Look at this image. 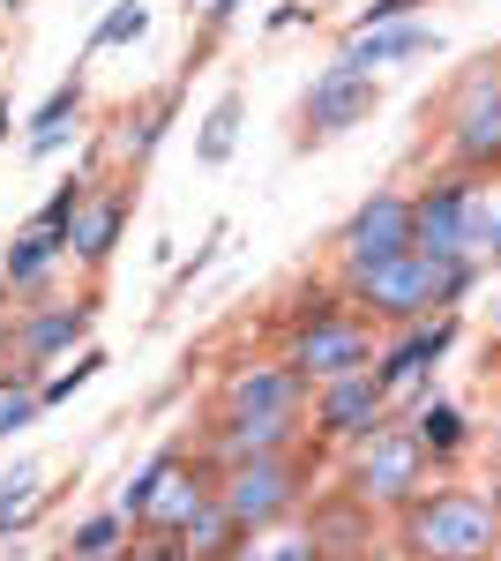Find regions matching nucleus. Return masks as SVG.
Returning a JSON list of instances; mask_svg holds the SVG:
<instances>
[{"label": "nucleus", "mask_w": 501, "mask_h": 561, "mask_svg": "<svg viewBox=\"0 0 501 561\" xmlns=\"http://www.w3.org/2000/svg\"><path fill=\"white\" fill-rule=\"evenodd\" d=\"M38 412H45V404H38V375H31V367H15V382H0V442H8V434H23Z\"/></svg>", "instance_id": "obj_23"}, {"label": "nucleus", "mask_w": 501, "mask_h": 561, "mask_svg": "<svg viewBox=\"0 0 501 561\" xmlns=\"http://www.w3.org/2000/svg\"><path fill=\"white\" fill-rule=\"evenodd\" d=\"M449 150H457L464 173L501 165V83H471L449 113Z\"/></svg>", "instance_id": "obj_12"}, {"label": "nucleus", "mask_w": 501, "mask_h": 561, "mask_svg": "<svg viewBox=\"0 0 501 561\" xmlns=\"http://www.w3.org/2000/svg\"><path fill=\"white\" fill-rule=\"evenodd\" d=\"M98 561H127V547H121V554H98Z\"/></svg>", "instance_id": "obj_38"}, {"label": "nucleus", "mask_w": 501, "mask_h": 561, "mask_svg": "<svg viewBox=\"0 0 501 561\" xmlns=\"http://www.w3.org/2000/svg\"><path fill=\"white\" fill-rule=\"evenodd\" d=\"M90 322H98V300H76V307L60 300V307H38V314H23V322H15V337H8V345H15V367L45 375L60 352H76V345L90 337Z\"/></svg>", "instance_id": "obj_11"}, {"label": "nucleus", "mask_w": 501, "mask_h": 561, "mask_svg": "<svg viewBox=\"0 0 501 561\" xmlns=\"http://www.w3.org/2000/svg\"><path fill=\"white\" fill-rule=\"evenodd\" d=\"M487 262H501V210H494V248H487Z\"/></svg>", "instance_id": "obj_34"}, {"label": "nucleus", "mask_w": 501, "mask_h": 561, "mask_svg": "<svg viewBox=\"0 0 501 561\" xmlns=\"http://www.w3.org/2000/svg\"><path fill=\"white\" fill-rule=\"evenodd\" d=\"M360 561H419V554H412V547H367Z\"/></svg>", "instance_id": "obj_32"}, {"label": "nucleus", "mask_w": 501, "mask_h": 561, "mask_svg": "<svg viewBox=\"0 0 501 561\" xmlns=\"http://www.w3.org/2000/svg\"><path fill=\"white\" fill-rule=\"evenodd\" d=\"M487 502H494V517H501V479H494V486H487Z\"/></svg>", "instance_id": "obj_35"}, {"label": "nucleus", "mask_w": 501, "mask_h": 561, "mask_svg": "<svg viewBox=\"0 0 501 561\" xmlns=\"http://www.w3.org/2000/svg\"><path fill=\"white\" fill-rule=\"evenodd\" d=\"M494 240V203L479 180H434L426 195H412V248L434 262H487Z\"/></svg>", "instance_id": "obj_2"}, {"label": "nucleus", "mask_w": 501, "mask_h": 561, "mask_svg": "<svg viewBox=\"0 0 501 561\" xmlns=\"http://www.w3.org/2000/svg\"><path fill=\"white\" fill-rule=\"evenodd\" d=\"M405 15H419V0H375L360 31H375V23H405Z\"/></svg>", "instance_id": "obj_31"}, {"label": "nucleus", "mask_w": 501, "mask_h": 561, "mask_svg": "<svg viewBox=\"0 0 501 561\" xmlns=\"http://www.w3.org/2000/svg\"><path fill=\"white\" fill-rule=\"evenodd\" d=\"M412 554L419 561H487L501 547V517L487 494L471 486H434L412 502Z\"/></svg>", "instance_id": "obj_3"}, {"label": "nucleus", "mask_w": 501, "mask_h": 561, "mask_svg": "<svg viewBox=\"0 0 501 561\" xmlns=\"http://www.w3.org/2000/svg\"><path fill=\"white\" fill-rule=\"evenodd\" d=\"M494 457H501V434H494Z\"/></svg>", "instance_id": "obj_41"}, {"label": "nucleus", "mask_w": 501, "mask_h": 561, "mask_svg": "<svg viewBox=\"0 0 501 561\" xmlns=\"http://www.w3.org/2000/svg\"><path fill=\"white\" fill-rule=\"evenodd\" d=\"M8 337H15V330H8V314H0V345H8Z\"/></svg>", "instance_id": "obj_36"}, {"label": "nucleus", "mask_w": 501, "mask_h": 561, "mask_svg": "<svg viewBox=\"0 0 501 561\" xmlns=\"http://www.w3.org/2000/svg\"><path fill=\"white\" fill-rule=\"evenodd\" d=\"M412 434H419V449H426V457H457L471 427H464L457 404H442V397H419V404H412Z\"/></svg>", "instance_id": "obj_20"}, {"label": "nucleus", "mask_w": 501, "mask_h": 561, "mask_svg": "<svg viewBox=\"0 0 501 561\" xmlns=\"http://www.w3.org/2000/svg\"><path fill=\"white\" fill-rule=\"evenodd\" d=\"M315 427L337 434V442H367L375 427H389V397H382L375 367L337 375V382H315Z\"/></svg>", "instance_id": "obj_10"}, {"label": "nucleus", "mask_w": 501, "mask_h": 561, "mask_svg": "<svg viewBox=\"0 0 501 561\" xmlns=\"http://www.w3.org/2000/svg\"><path fill=\"white\" fill-rule=\"evenodd\" d=\"M83 203H90V180H83V173H68V180H60V187H53V203H45V210H38V225H53V232H68Z\"/></svg>", "instance_id": "obj_28"}, {"label": "nucleus", "mask_w": 501, "mask_h": 561, "mask_svg": "<svg viewBox=\"0 0 501 561\" xmlns=\"http://www.w3.org/2000/svg\"><path fill=\"white\" fill-rule=\"evenodd\" d=\"M127 531H135V524H127L121 510H105V517L76 524V531H68V561H98V554H121V547H127Z\"/></svg>", "instance_id": "obj_21"}, {"label": "nucleus", "mask_w": 501, "mask_h": 561, "mask_svg": "<svg viewBox=\"0 0 501 561\" xmlns=\"http://www.w3.org/2000/svg\"><path fill=\"white\" fill-rule=\"evenodd\" d=\"M166 465H172V449H158V457H150V465H143V472H135V479L121 486V502H113V510H121L127 524H143V510H150V494H158V479H166Z\"/></svg>", "instance_id": "obj_26"}, {"label": "nucleus", "mask_w": 501, "mask_h": 561, "mask_svg": "<svg viewBox=\"0 0 501 561\" xmlns=\"http://www.w3.org/2000/svg\"><path fill=\"white\" fill-rule=\"evenodd\" d=\"M76 113H83V76H68V83H60V90L38 105V121H31V158L60 150V142L76 135Z\"/></svg>", "instance_id": "obj_19"}, {"label": "nucleus", "mask_w": 501, "mask_h": 561, "mask_svg": "<svg viewBox=\"0 0 501 561\" xmlns=\"http://www.w3.org/2000/svg\"><path fill=\"white\" fill-rule=\"evenodd\" d=\"M299 561H330V554H315V547H307V554H299Z\"/></svg>", "instance_id": "obj_37"}, {"label": "nucleus", "mask_w": 501, "mask_h": 561, "mask_svg": "<svg viewBox=\"0 0 501 561\" xmlns=\"http://www.w3.org/2000/svg\"><path fill=\"white\" fill-rule=\"evenodd\" d=\"M143 31H150V8H143V0H121V8L90 31V53H105V45H135Z\"/></svg>", "instance_id": "obj_25"}, {"label": "nucleus", "mask_w": 501, "mask_h": 561, "mask_svg": "<svg viewBox=\"0 0 501 561\" xmlns=\"http://www.w3.org/2000/svg\"><path fill=\"white\" fill-rule=\"evenodd\" d=\"M166 121H172V105H150V113H135V128L121 135V158H127V165H143V158L158 150V135H166Z\"/></svg>", "instance_id": "obj_27"}, {"label": "nucleus", "mask_w": 501, "mask_h": 561, "mask_svg": "<svg viewBox=\"0 0 501 561\" xmlns=\"http://www.w3.org/2000/svg\"><path fill=\"white\" fill-rule=\"evenodd\" d=\"M494 561H501V547H494Z\"/></svg>", "instance_id": "obj_42"}, {"label": "nucleus", "mask_w": 501, "mask_h": 561, "mask_svg": "<svg viewBox=\"0 0 501 561\" xmlns=\"http://www.w3.org/2000/svg\"><path fill=\"white\" fill-rule=\"evenodd\" d=\"M352 539H367V502H352V494H344V502H337L330 517H322V539H315V554H344V547H352Z\"/></svg>", "instance_id": "obj_24"}, {"label": "nucleus", "mask_w": 501, "mask_h": 561, "mask_svg": "<svg viewBox=\"0 0 501 561\" xmlns=\"http://www.w3.org/2000/svg\"><path fill=\"white\" fill-rule=\"evenodd\" d=\"M307 547H315V539H285L277 554H262V561H299V554H307Z\"/></svg>", "instance_id": "obj_33"}, {"label": "nucleus", "mask_w": 501, "mask_h": 561, "mask_svg": "<svg viewBox=\"0 0 501 561\" xmlns=\"http://www.w3.org/2000/svg\"><path fill=\"white\" fill-rule=\"evenodd\" d=\"M232 142H240V90H232V98H217V113H209L203 135H195V158L217 173V165L232 158Z\"/></svg>", "instance_id": "obj_22"}, {"label": "nucleus", "mask_w": 501, "mask_h": 561, "mask_svg": "<svg viewBox=\"0 0 501 561\" xmlns=\"http://www.w3.org/2000/svg\"><path fill=\"white\" fill-rule=\"evenodd\" d=\"M209 494H217V472H203V465H187L180 449H172L166 479H158V494H150V510H143V524L135 531H158V539H180V524L203 510Z\"/></svg>", "instance_id": "obj_13"}, {"label": "nucleus", "mask_w": 501, "mask_h": 561, "mask_svg": "<svg viewBox=\"0 0 501 561\" xmlns=\"http://www.w3.org/2000/svg\"><path fill=\"white\" fill-rule=\"evenodd\" d=\"M375 113V76L367 68H344V60H330L315 83H307V98H299V142H330V135L360 128Z\"/></svg>", "instance_id": "obj_8"}, {"label": "nucleus", "mask_w": 501, "mask_h": 561, "mask_svg": "<svg viewBox=\"0 0 501 561\" xmlns=\"http://www.w3.org/2000/svg\"><path fill=\"white\" fill-rule=\"evenodd\" d=\"M180 547H187L195 561H232V554H248L254 539L240 531V524H232V510H225V502L209 494L203 510H195V517L180 524Z\"/></svg>", "instance_id": "obj_18"}, {"label": "nucleus", "mask_w": 501, "mask_h": 561, "mask_svg": "<svg viewBox=\"0 0 501 561\" xmlns=\"http://www.w3.org/2000/svg\"><path fill=\"white\" fill-rule=\"evenodd\" d=\"M426 465L434 457L419 449L412 427H375L360 442V465H352V502H367V510H412Z\"/></svg>", "instance_id": "obj_4"}, {"label": "nucleus", "mask_w": 501, "mask_h": 561, "mask_svg": "<svg viewBox=\"0 0 501 561\" xmlns=\"http://www.w3.org/2000/svg\"><path fill=\"white\" fill-rule=\"evenodd\" d=\"M0 135H8V105H0Z\"/></svg>", "instance_id": "obj_39"}, {"label": "nucleus", "mask_w": 501, "mask_h": 561, "mask_svg": "<svg viewBox=\"0 0 501 561\" xmlns=\"http://www.w3.org/2000/svg\"><path fill=\"white\" fill-rule=\"evenodd\" d=\"M307 375L293 359H248L232 382H225V412H248V420H299L307 412Z\"/></svg>", "instance_id": "obj_9"}, {"label": "nucleus", "mask_w": 501, "mask_h": 561, "mask_svg": "<svg viewBox=\"0 0 501 561\" xmlns=\"http://www.w3.org/2000/svg\"><path fill=\"white\" fill-rule=\"evenodd\" d=\"M0 293H8V277H0ZM0 307H8V300H0Z\"/></svg>", "instance_id": "obj_40"}, {"label": "nucleus", "mask_w": 501, "mask_h": 561, "mask_svg": "<svg viewBox=\"0 0 501 561\" xmlns=\"http://www.w3.org/2000/svg\"><path fill=\"white\" fill-rule=\"evenodd\" d=\"M426 53H442V31L434 23H419V15H405V23H375V31H352L344 38V68H389V60H426Z\"/></svg>", "instance_id": "obj_14"}, {"label": "nucleus", "mask_w": 501, "mask_h": 561, "mask_svg": "<svg viewBox=\"0 0 501 561\" xmlns=\"http://www.w3.org/2000/svg\"><path fill=\"white\" fill-rule=\"evenodd\" d=\"M471 277H479V262H434L405 248V255L375 262V270H352L344 285H352V300L367 307L375 322H426V314H442V307H457L471 293Z\"/></svg>", "instance_id": "obj_1"}, {"label": "nucleus", "mask_w": 501, "mask_h": 561, "mask_svg": "<svg viewBox=\"0 0 501 561\" xmlns=\"http://www.w3.org/2000/svg\"><path fill=\"white\" fill-rule=\"evenodd\" d=\"M405 248H412V195H397V187L367 195L360 210L344 217V232H337L344 277H352V270H375V262H389V255H405Z\"/></svg>", "instance_id": "obj_7"}, {"label": "nucleus", "mask_w": 501, "mask_h": 561, "mask_svg": "<svg viewBox=\"0 0 501 561\" xmlns=\"http://www.w3.org/2000/svg\"><path fill=\"white\" fill-rule=\"evenodd\" d=\"M217 502L232 510L240 531H270L277 517H293L299 502V457H248V465H225L217 472Z\"/></svg>", "instance_id": "obj_5"}, {"label": "nucleus", "mask_w": 501, "mask_h": 561, "mask_svg": "<svg viewBox=\"0 0 501 561\" xmlns=\"http://www.w3.org/2000/svg\"><path fill=\"white\" fill-rule=\"evenodd\" d=\"M121 232H127V195L121 187H113V195H90L83 210H76V225H68V255L98 270V262H113Z\"/></svg>", "instance_id": "obj_16"}, {"label": "nucleus", "mask_w": 501, "mask_h": 561, "mask_svg": "<svg viewBox=\"0 0 501 561\" xmlns=\"http://www.w3.org/2000/svg\"><path fill=\"white\" fill-rule=\"evenodd\" d=\"M98 367H105V352H76V367H68V375L38 382V404H68V397H76V389H83L90 375H98Z\"/></svg>", "instance_id": "obj_29"}, {"label": "nucleus", "mask_w": 501, "mask_h": 561, "mask_svg": "<svg viewBox=\"0 0 501 561\" xmlns=\"http://www.w3.org/2000/svg\"><path fill=\"white\" fill-rule=\"evenodd\" d=\"M127 561H195L180 539H158V531H143V547H127Z\"/></svg>", "instance_id": "obj_30"}, {"label": "nucleus", "mask_w": 501, "mask_h": 561, "mask_svg": "<svg viewBox=\"0 0 501 561\" xmlns=\"http://www.w3.org/2000/svg\"><path fill=\"white\" fill-rule=\"evenodd\" d=\"M307 382H337V375H360V367H375V330L360 322V314H344V307H322V314H307L293 330V345H285Z\"/></svg>", "instance_id": "obj_6"}, {"label": "nucleus", "mask_w": 501, "mask_h": 561, "mask_svg": "<svg viewBox=\"0 0 501 561\" xmlns=\"http://www.w3.org/2000/svg\"><path fill=\"white\" fill-rule=\"evenodd\" d=\"M307 420H248V412H225L209 434V465H248V457H293V442Z\"/></svg>", "instance_id": "obj_15"}, {"label": "nucleus", "mask_w": 501, "mask_h": 561, "mask_svg": "<svg viewBox=\"0 0 501 561\" xmlns=\"http://www.w3.org/2000/svg\"><path fill=\"white\" fill-rule=\"evenodd\" d=\"M68 255V232H53V225H23L15 240H8V262H0V277H8V293H38L45 277H53V262Z\"/></svg>", "instance_id": "obj_17"}]
</instances>
